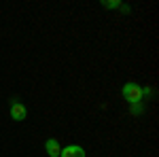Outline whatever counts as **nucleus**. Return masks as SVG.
<instances>
[{"mask_svg":"<svg viewBox=\"0 0 159 157\" xmlns=\"http://www.w3.org/2000/svg\"><path fill=\"white\" fill-rule=\"evenodd\" d=\"M121 94H123V100L127 104H140L142 98H144V87H140L136 81H127V83L123 85Z\"/></svg>","mask_w":159,"mask_h":157,"instance_id":"f257e3e1","label":"nucleus"},{"mask_svg":"<svg viewBox=\"0 0 159 157\" xmlns=\"http://www.w3.org/2000/svg\"><path fill=\"white\" fill-rule=\"evenodd\" d=\"M11 117L15 121H24L25 117H28V109H25L17 98H13V100H11Z\"/></svg>","mask_w":159,"mask_h":157,"instance_id":"f03ea898","label":"nucleus"},{"mask_svg":"<svg viewBox=\"0 0 159 157\" xmlns=\"http://www.w3.org/2000/svg\"><path fill=\"white\" fill-rule=\"evenodd\" d=\"M60 157H85V149L79 145H68L61 149V155Z\"/></svg>","mask_w":159,"mask_h":157,"instance_id":"7ed1b4c3","label":"nucleus"},{"mask_svg":"<svg viewBox=\"0 0 159 157\" xmlns=\"http://www.w3.org/2000/svg\"><path fill=\"white\" fill-rule=\"evenodd\" d=\"M45 151H47L49 157H60L61 155V146H60V142H57L55 138H49V140L45 142Z\"/></svg>","mask_w":159,"mask_h":157,"instance_id":"20e7f679","label":"nucleus"},{"mask_svg":"<svg viewBox=\"0 0 159 157\" xmlns=\"http://www.w3.org/2000/svg\"><path fill=\"white\" fill-rule=\"evenodd\" d=\"M104 7H106V9H121L123 13H129V7H125L121 2H104Z\"/></svg>","mask_w":159,"mask_h":157,"instance_id":"39448f33","label":"nucleus"},{"mask_svg":"<svg viewBox=\"0 0 159 157\" xmlns=\"http://www.w3.org/2000/svg\"><path fill=\"white\" fill-rule=\"evenodd\" d=\"M129 110H132V115H142L144 113V104L140 102V104H129Z\"/></svg>","mask_w":159,"mask_h":157,"instance_id":"423d86ee","label":"nucleus"}]
</instances>
